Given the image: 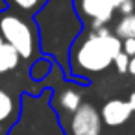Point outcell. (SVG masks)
Masks as SVG:
<instances>
[{
	"label": "cell",
	"instance_id": "cell-9",
	"mask_svg": "<svg viewBox=\"0 0 135 135\" xmlns=\"http://www.w3.org/2000/svg\"><path fill=\"white\" fill-rule=\"evenodd\" d=\"M8 9H13L17 13H22L26 17H35L46 4L48 0H2Z\"/></svg>",
	"mask_w": 135,
	"mask_h": 135
},
{
	"label": "cell",
	"instance_id": "cell-1",
	"mask_svg": "<svg viewBox=\"0 0 135 135\" xmlns=\"http://www.w3.org/2000/svg\"><path fill=\"white\" fill-rule=\"evenodd\" d=\"M122 41L107 28H89L80 33L70 46V72L83 80L89 74H100L113 65ZM70 76V78H72Z\"/></svg>",
	"mask_w": 135,
	"mask_h": 135
},
{
	"label": "cell",
	"instance_id": "cell-15",
	"mask_svg": "<svg viewBox=\"0 0 135 135\" xmlns=\"http://www.w3.org/2000/svg\"><path fill=\"white\" fill-rule=\"evenodd\" d=\"M128 104H129V105H131V109L135 111V91L129 94V98H128Z\"/></svg>",
	"mask_w": 135,
	"mask_h": 135
},
{
	"label": "cell",
	"instance_id": "cell-2",
	"mask_svg": "<svg viewBox=\"0 0 135 135\" xmlns=\"http://www.w3.org/2000/svg\"><path fill=\"white\" fill-rule=\"evenodd\" d=\"M0 35L21 59L32 61L39 57V28L32 17L4 8L0 11Z\"/></svg>",
	"mask_w": 135,
	"mask_h": 135
},
{
	"label": "cell",
	"instance_id": "cell-6",
	"mask_svg": "<svg viewBox=\"0 0 135 135\" xmlns=\"http://www.w3.org/2000/svg\"><path fill=\"white\" fill-rule=\"evenodd\" d=\"M135 111L131 109V105L128 104V100H120V98H113V100H107L102 109H100V117H102V122L109 128H117V126H122L126 124L131 115Z\"/></svg>",
	"mask_w": 135,
	"mask_h": 135
},
{
	"label": "cell",
	"instance_id": "cell-4",
	"mask_svg": "<svg viewBox=\"0 0 135 135\" xmlns=\"http://www.w3.org/2000/svg\"><path fill=\"white\" fill-rule=\"evenodd\" d=\"M102 117L100 111L89 104V102H81L80 107L70 113V118L65 126L67 135H102Z\"/></svg>",
	"mask_w": 135,
	"mask_h": 135
},
{
	"label": "cell",
	"instance_id": "cell-8",
	"mask_svg": "<svg viewBox=\"0 0 135 135\" xmlns=\"http://www.w3.org/2000/svg\"><path fill=\"white\" fill-rule=\"evenodd\" d=\"M21 61L22 59L19 57V54L2 39V35H0V76L17 70Z\"/></svg>",
	"mask_w": 135,
	"mask_h": 135
},
{
	"label": "cell",
	"instance_id": "cell-14",
	"mask_svg": "<svg viewBox=\"0 0 135 135\" xmlns=\"http://www.w3.org/2000/svg\"><path fill=\"white\" fill-rule=\"evenodd\" d=\"M126 74H129V76H133V78H135V56H131V57L128 59V69H126Z\"/></svg>",
	"mask_w": 135,
	"mask_h": 135
},
{
	"label": "cell",
	"instance_id": "cell-12",
	"mask_svg": "<svg viewBox=\"0 0 135 135\" xmlns=\"http://www.w3.org/2000/svg\"><path fill=\"white\" fill-rule=\"evenodd\" d=\"M128 56L120 50L117 56H115V59H113V65H115V69H117V72L118 74H126V69H128Z\"/></svg>",
	"mask_w": 135,
	"mask_h": 135
},
{
	"label": "cell",
	"instance_id": "cell-11",
	"mask_svg": "<svg viewBox=\"0 0 135 135\" xmlns=\"http://www.w3.org/2000/svg\"><path fill=\"white\" fill-rule=\"evenodd\" d=\"M52 69H54V61H52V59L37 57V59L32 63V67H30V78H32L33 81H43L45 78L50 76Z\"/></svg>",
	"mask_w": 135,
	"mask_h": 135
},
{
	"label": "cell",
	"instance_id": "cell-3",
	"mask_svg": "<svg viewBox=\"0 0 135 135\" xmlns=\"http://www.w3.org/2000/svg\"><path fill=\"white\" fill-rule=\"evenodd\" d=\"M78 19L87 28H105L115 13H120L126 2L129 0H72Z\"/></svg>",
	"mask_w": 135,
	"mask_h": 135
},
{
	"label": "cell",
	"instance_id": "cell-5",
	"mask_svg": "<svg viewBox=\"0 0 135 135\" xmlns=\"http://www.w3.org/2000/svg\"><path fill=\"white\" fill-rule=\"evenodd\" d=\"M21 96L0 85V135H9L21 120Z\"/></svg>",
	"mask_w": 135,
	"mask_h": 135
},
{
	"label": "cell",
	"instance_id": "cell-10",
	"mask_svg": "<svg viewBox=\"0 0 135 135\" xmlns=\"http://www.w3.org/2000/svg\"><path fill=\"white\" fill-rule=\"evenodd\" d=\"M113 33L120 41H124V39H135V13L122 15L118 19V22L115 24Z\"/></svg>",
	"mask_w": 135,
	"mask_h": 135
},
{
	"label": "cell",
	"instance_id": "cell-7",
	"mask_svg": "<svg viewBox=\"0 0 135 135\" xmlns=\"http://www.w3.org/2000/svg\"><path fill=\"white\" fill-rule=\"evenodd\" d=\"M83 102L81 98V91H78L76 87H65V89H59L56 91L54 98H52V107L59 113V117L63 113H74L80 104Z\"/></svg>",
	"mask_w": 135,
	"mask_h": 135
},
{
	"label": "cell",
	"instance_id": "cell-13",
	"mask_svg": "<svg viewBox=\"0 0 135 135\" xmlns=\"http://www.w3.org/2000/svg\"><path fill=\"white\" fill-rule=\"evenodd\" d=\"M120 50H122V52H124L128 57L135 56V39H124V41H122Z\"/></svg>",
	"mask_w": 135,
	"mask_h": 135
}]
</instances>
